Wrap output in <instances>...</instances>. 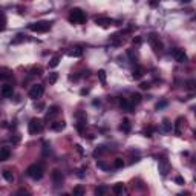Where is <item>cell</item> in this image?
Here are the masks:
<instances>
[{"mask_svg": "<svg viewBox=\"0 0 196 196\" xmlns=\"http://www.w3.org/2000/svg\"><path fill=\"white\" fill-rule=\"evenodd\" d=\"M98 78H100V81H101L103 84L106 83V72L103 71V69H100V71H98Z\"/></svg>", "mask_w": 196, "mask_h": 196, "instance_id": "obj_35", "label": "cell"}, {"mask_svg": "<svg viewBox=\"0 0 196 196\" xmlns=\"http://www.w3.org/2000/svg\"><path fill=\"white\" fill-rule=\"evenodd\" d=\"M120 130L124 132V133H129V132H130V121H129L127 118H124V120L121 121V124H120Z\"/></svg>", "mask_w": 196, "mask_h": 196, "instance_id": "obj_16", "label": "cell"}, {"mask_svg": "<svg viewBox=\"0 0 196 196\" xmlns=\"http://www.w3.org/2000/svg\"><path fill=\"white\" fill-rule=\"evenodd\" d=\"M175 182H176L178 185H184V184H185V179L182 178V176H176V178H175Z\"/></svg>", "mask_w": 196, "mask_h": 196, "instance_id": "obj_38", "label": "cell"}, {"mask_svg": "<svg viewBox=\"0 0 196 196\" xmlns=\"http://www.w3.org/2000/svg\"><path fill=\"white\" fill-rule=\"evenodd\" d=\"M17 195H29V192L25 190V189H20V190L17 192Z\"/></svg>", "mask_w": 196, "mask_h": 196, "instance_id": "obj_43", "label": "cell"}, {"mask_svg": "<svg viewBox=\"0 0 196 196\" xmlns=\"http://www.w3.org/2000/svg\"><path fill=\"white\" fill-rule=\"evenodd\" d=\"M88 20L86 17V12L80 8H72L69 11V22L71 23H84Z\"/></svg>", "mask_w": 196, "mask_h": 196, "instance_id": "obj_1", "label": "cell"}, {"mask_svg": "<svg viewBox=\"0 0 196 196\" xmlns=\"http://www.w3.org/2000/svg\"><path fill=\"white\" fill-rule=\"evenodd\" d=\"M51 25L52 22H36V23H31L28 28L32 32H48L51 29Z\"/></svg>", "mask_w": 196, "mask_h": 196, "instance_id": "obj_3", "label": "cell"}, {"mask_svg": "<svg viewBox=\"0 0 196 196\" xmlns=\"http://www.w3.org/2000/svg\"><path fill=\"white\" fill-rule=\"evenodd\" d=\"M3 178H5V181H8V182H12L14 181V175H12V172L11 170H3Z\"/></svg>", "mask_w": 196, "mask_h": 196, "instance_id": "obj_23", "label": "cell"}, {"mask_svg": "<svg viewBox=\"0 0 196 196\" xmlns=\"http://www.w3.org/2000/svg\"><path fill=\"white\" fill-rule=\"evenodd\" d=\"M141 100H143V97H141L140 93H132L129 101H130L133 106H136V104H140V103H141Z\"/></svg>", "mask_w": 196, "mask_h": 196, "instance_id": "obj_19", "label": "cell"}, {"mask_svg": "<svg viewBox=\"0 0 196 196\" xmlns=\"http://www.w3.org/2000/svg\"><path fill=\"white\" fill-rule=\"evenodd\" d=\"M60 113V107L58 106H51L48 109V112H46V118L49 120V118H54L55 115H58Z\"/></svg>", "mask_w": 196, "mask_h": 196, "instance_id": "obj_14", "label": "cell"}, {"mask_svg": "<svg viewBox=\"0 0 196 196\" xmlns=\"http://www.w3.org/2000/svg\"><path fill=\"white\" fill-rule=\"evenodd\" d=\"M52 130H55V132H61L65 127H66V123L61 120V121H55V123H52Z\"/></svg>", "mask_w": 196, "mask_h": 196, "instance_id": "obj_17", "label": "cell"}, {"mask_svg": "<svg viewBox=\"0 0 196 196\" xmlns=\"http://www.w3.org/2000/svg\"><path fill=\"white\" fill-rule=\"evenodd\" d=\"M83 55V49L80 48V46H77V48H74L72 51H69V57H75V58H78V57H81Z\"/></svg>", "mask_w": 196, "mask_h": 196, "instance_id": "obj_21", "label": "cell"}, {"mask_svg": "<svg viewBox=\"0 0 196 196\" xmlns=\"http://www.w3.org/2000/svg\"><path fill=\"white\" fill-rule=\"evenodd\" d=\"M143 75H144V71H143V68H135L133 69V72H132V77L135 78V80H141L143 78Z\"/></svg>", "mask_w": 196, "mask_h": 196, "instance_id": "obj_18", "label": "cell"}, {"mask_svg": "<svg viewBox=\"0 0 196 196\" xmlns=\"http://www.w3.org/2000/svg\"><path fill=\"white\" fill-rule=\"evenodd\" d=\"M127 55H129V58H130V61L132 63H135L136 61V54L133 49H127Z\"/></svg>", "mask_w": 196, "mask_h": 196, "instance_id": "obj_31", "label": "cell"}, {"mask_svg": "<svg viewBox=\"0 0 196 196\" xmlns=\"http://www.w3.org/2000/svg\"><path fill=\"white\" fill-rule=\"evenodd\" d=\"M57 78H58V74H55V72L51 74V75H49V84H54V83L57 81Z\"/></svg>", "mask_w": 196, "mask_h": 196, "instance_id": "obj_37", "label": "cell"}, {"mask_svg": "<svg viewBox=\"0 0 196 196\" xmlns=\"http://www.w3.org/2000/svg\"><path fill=\"white\" fill-rule=\"evenodd\" d=\"M25 40H26V36H25V34H17V36L12 38V43L17 45V43H22V41H25Z\"/></svg>", "mask_w": 196, "mask_h": 196, "instance_id": "obj_26", "label": "cell"}, {"mask_svg": "<svg viewBox=\"0 0 196 196\" xmlns=\"http://www.w3.org/2000/svg\"><path fill=\"white\" fill-rule=\"evenodd\" d=\"M74 195H78V196L84 195V189H83L81 185H77V187H74Z\"/></svg>", "mask_w": 196, "mask_h": 196, "instance_id": "obj_33", "label": "cell"}, {"mask_svg": "<svg viewBox=\"0 0 196 196\" xmlns=\"http://www.w3.org/2000/svg\"><path fill=\"white\" fill-rule=\"evenodd\" d=\"M75 118H77V123H83V124H86V112H83V110H77L75 112Z\"/></svg>", "mask_w": 196, "mask_h": 196, "instance_id": "obj_15", "label": "cell"}, {"mask_svg": "<svg viewBox=\"0 0 196 196\" xmlns=\"http://www.w3.org/2000/svg\"><path fill=\"white\" fill-rule=\"evenodd\" d=\"M36 107L37 109H45V104H43V103H38V104H36Z\"/></svg>", "mask_w": 196, "mask_h": 196, "instance_id": "obj_46", "label": "cell"}, {"mask_svg": "<svg viewBox=\"0 0 196 196\" xmlns=\"http://www.w3.org/2000/svg\"><path fill=\"white\" fill-rule=\"evenodd\" d=\"M156 5H158V2H156V0H150V6H153V8H155Z\"/></svg>", "mask_w": 196, "mask_h": 196, "instance_id": "obj_45", "label": "cell"}, {"mask_svg": "<svg viewBox=\"0 0 196 196\" xmlns=\"http://www.w3.org/2000/svg\"><path fill=\"white\" fill-rule=\"evenodd\" d=\"M75 147H77V150H78V153H83V149H81V146H80V144H77Z\"/></svg>", "mask_w": 196, "mask_h": 196, "instance_id": "obj_44", "label": "cell"}, {"mask_svg": "<svg viewBox=\"0 0 196 196\" xmlns=\"http://www.w3.org/2000/svg\"><path fill=\"white\" fill-rule=\"evenodd\" d=\"M80 93H81V95H88V93H89V90H88V89H83Z\"/></svg>", "mask_w": 196, "mask_h": 196, "instance_id": "obj_47", "label": "cell"}, {"mask_svg": "<svg viewBox=\"0 0 196 196\" xmlns=\"http://www.w3.org/2000/svg\"><path fill=\"white\" fill-rule=\"evenodd\" d=\"M31 75H41V69H40V68H34V69L31 71Z\"/></svg>", "mask_w": 196, "mask_h": 196, "instance_id": "obj_40", "label": "cell"}, {"mask_svg": "<svg viewBox=\"0 0 196 196\" xmlns=\"http://www.w3.org/2000/svg\"><path fill=\"white\" fill-rule=\"evenodd\" d=\"M123 190H124V185H123V182H117V184L112 187V192H113L115 195H121V193H123Z\"/></svg>", "mask_w": 196, "mask_h": 196, "instance_id": "obj_20", "label": "cell"}, {"mask_svg": "<svg viewBox=\"0 0 196 196\" xmlns=\"http://www.w3.org/2000/svg\"><path fill=\"white\" fill-rule=\"evenodd\" d=\"M97 167H98L100 170H104V172H107V170L110 169V165H109V164H106L104 161H98V162H97Z\"/></svg>", "mask_w": 196, "mask_h": 196, "instance_id": "obj_27", "label": "cell"}, {"mask_svg": "<svg viewBox=\"0 0 196 196\" xmlns=\"http://www.w3.org/2000/svg\"><path fill=\"white\" fill-rule=\"evenodd\" d=\"M106 187H104V185H98V187H97V189H95V195H98V196H101V195H104V193H106Z\"/></svg>", "mask_w": 196, "mask_h": 196, "instance_id": "obj_30", "label": "cell"}, {"mask_svg": "<svg viewBox=\"0 0 196 196\" xmlns=\"http://www.w3.org/2000/svg\"><path fill=\"white\" fill-rule=\"evenodd\" d=\"M181 2H182V3H190L192 0H181Z\"/></svg>", "mask_w": 196, "mask_h": 196, "instance_id": "obj_48", "label": "cell"}, {"mask_svg": "<svg viewBox=\"0 0 196 196\" xmlns=\"http://www.w3.org/2000/svg\"><path fill=\"white\" fill-rule=\"evenodd\" d=\"M28 130H29V133H31V135H37V133H40V132L43 130V123H41V120L32 118V120L29 121Z\"/></svg>", "mask_w": 196, "mask_h": 196, "instance_id": "obj_4", "label": "cell"}, {"mask_svg": "<svg viewBox=\"0 0 196 196\" xmlns=\"http://www.w3.org/2000/svg\"><path fill=\"white\" fill-rule=\"evenodd\" d=\"M43 92H45V89H43L41 84H34V86L29 89V97H31L32 100H38V98L43 95Z\"/></svg>", "mask_w": 196, "mask_h": 196, "instance_id": "obj_6", "label": "cell"}, {"mask_svg": "<svg viewBox=\"0 0 196 196\" xmlns=\"http://www.w3.org/2000/svg\"><path fill=\"white\" fill-rule=\"evenodd\" d=\"M51 178H52L54 184H55L57 187H58V185H61V184H63V181H65V176H63L61 170H58V169L52 170V173H51Z\"/></svg>", "mask_w": 196, "mask_h": 196, "instance_id": "obj_7", "label": "cell"}, {"mask_svg": "<svg viewBox=\"0 0 196 196\" xmlns=\"http://www.w3.org/2000/svg\"><path fill=\"white\" fill-rule=\"evenodd\" d=\"M60 63V55H54L52 58L49 60V68H57Z\"/></svg>", "mask_w": 196, "mask_h": 196, "instance_id": "obj_25", "label": "cell"}, {"mask_svg": "<svg viewBox=\"0 0 196 196\" xmlns=\"http://www.w3.org/2000/svg\"><path fill=\"white\" fill-rule=\"evenodd\" d=\"M141 41H143V40H141V37H136V38H133V40H132V43H133V45H140Z\"/></svg>", "mask_w": 196, "mask_h": 196, "instance_id": "obj_42", "label": "cell"}, {"mask_svg": "<svg viewBox=\"0 0 196 196\" xmlns=\"http://www.w3.org/2000/svg\"><path fill=\"white\" fill-rule=\"evenodd\" d=\"M113 165H115V169H123L124 167V161L121 160V158H117L115 162H113Z\"/></svg>", "mask_w": 196, "mask_h": 196, "instance_id": "obj_34", "label": "cell"}, {"mask_svg": "<svg viewBox=\"0 0 196 196\" xmlns=\"http://www.w3.org/2000/svg\"><path fill=\"white\" fill-rule=\"evenodd\" d=\"M140 88H141L143 90H147L149 88H150V83H146V81H143V83L140 84Z\"/></svg>", "mask_w": 196, "mask_h": 196, "instance_id": "obj_41", "label": "cell"}, {"mask_svg": "<svg viewBox=\"0 0 196 196\" xmlns=\"http://www.w3.org/2000/svg\"><path fill=\"white\" fill-rule=\"evenodd\" d=\"M0 93H2V97L3 98H11L12 95H14V88L11 86V84H5L2 90H0Z\"/></svg>", "mask_w": 196, "mask_h": 196, "instance_id": "obj_9", "label": "cell"}, {"mask_svg": "<svg viewBox=\"0 0 196 196\" xmlns=\"http://www.w3.org/2000/svg\"><path fill=\"white\" fill-rule=\"evenodd\" d=\"M135 2H140V0H135Z\"/></svg>", "mask_w": 196, "mask_h": 196, "instance_id": "obj_49", "label": "cell"}, {"mask_svg": "<svg viewBox=\"0 0 196 196\" xmlns=\"http://www.w3.org/2000/svg\"><path fill=\"white\" fill-rule=\"evenodd\" d=\"M172 55H173V58H175L178 63H185V61H187V54L184 52L182 49H173V51H172Z\"/></svg>", "mask_w": 196, "mask_h": 196, "instance_id": "obj_8", "label": "cell"}, {"mask_svg": "<svg viewBox=\"0 0 196 196\" xmlns=\"http://www.w3.org/2000/svg\"><path fill=\"white\" fill-rule=\"evenodd\" d=\"M143 133H144V136H147V138H150L152 136V133H153V127L152 126H149V127H146L143 130Z\"/></svg>", "mask_w": 196, "mask_h": 196, "instance_id": "obj_32", "label": "cell"}, {"mask_svg": "<svg viewBox=\"0 0 196 196\" xmlns=\"http://www.w3.org/2000/svg\"><path fill=\"white\" fill-rule=\"evenodd\" d=\"M26 175L34 181L43 178V165L41 164H31L28 169H26Z\"/></svg>", "mask_w": 196, "mask_h": 196, "instance_id": "obj_2", "label": "cell"}, {"mask_svg": "<svg viewBox=\"0 0 196 196\" xmlns=\"http://www.w3.org/2000/svg\"><path fill=\"white\" fill-rule=\"evenodd\" d=\"M162 130L164 132H172V121L170 120H167V118L162 120Z\"/></svg>", "mask_w": 196, "mask_h": 196, "instance_id": "obj_22", "label": "cell"}, {"mask_svg": "<svg viewBox=\"0 0 196 196\" xmlns=\"http://www.w3.org/2000/svg\"><path fill=\"white\" fill-rule=\"evenodd\" d=\"M106 153V147L104 146H98L95 150H93V156H101V155H104Z\"/></svg>", "mask_w": 196, "mask_h": 196, "instance_id": "obj_24", "label": "cell"}, {"mask_svg": "<svg viewBox=\"0 0 196 196\" xmlns=\"http://www.w3.org/2000/svg\"><path fill=\"white\" fill-rule=\"evenodd\" d=\"M167 104H169V103H167L165 100H164V101H160V103H156V106H155V109H156V110H160V109H164V107L167 106Z\"/></svg>", "mask_w": 196, "mask_h": 196, "instance_id": "obj_36", "label": "cell"}, {"mask_svg": "<svg viewBox=\"0 0 196 196\" xmlns=\"http://www.w3.org/2000/svg\"><path fill=\"white\" fill-rule=\"evenodd\" d=\"M195 84H196V81H195V80H189V81H187V88H189L190 90H193V89H195Z\"/></svg>", "mask_w": 196, "mask_h": 196, "instance_id": "obj_39", "label": "cell"}, {"mask_svg": "<svg viewBox=\"0 0 196 196\" xmlns=\"http://www.w3.org/2000/svg\"><path fill=\"white\" fill-rule=\"evenodd\" d=\"M5 29H6V17L0 14V32H3Z\"/></svg>", "mask_w": 196, "mask_h": 196, "instance_id": "obj_28", "label": "cell"}, {"mask_svg": "<svg viewBox=\"0 0 196 196\" xmlns=\"http://www.w3.org/2000/svg\"><path fill=\"white\" fill-rule=\"evenodd\" d=\"M149 41H150V45H152V48H153V51L158 54L162 51V43H161L160 37L156 36L155 32H152L150 36H149Z\"/></svg>", "mask_w": 196, "mask_h": 196, "instance_id": "obj_5", "label": "cell"}, {"mask_svg": "<svg viewBox=\"0 0 196 196\" xmlns=\"http://www.w3.org/2000/svg\"><path fill=\"white\" fill-rule=\"evenodd\" d=\"M95 23H97L98 26H101V28H107V26H110V25L113 23V20L109 17H97L95 18Z\"/></svg>", "mask_w": 196, "mask_h": 196, "instance_id": "obj_10", "label": "cell"}, {"mask_svg": "<svg viewBox=\"0 0 196 196\" xmlns=\"http://www.w3.org/2000/svg\"><path fill=\"white\" fill-rule=\"evenodd\" d=\"M8 78H11V74H9V71H6V69H2V71H0V80H8Z\"/></svg>", "mask_w": 196, "mask_h": 196, "instance_id": "obj_29", "label": "cell"}, {"mask_svg": "<svg viewBox=\"0 0 196 196\" xmlns=\"http://www.w3.org/2000/svg\"><path fill=\"white\" fill-rule=\"evenodd\" d=\"M170 170V165H169V162H167V160H160V172L162 176H165L167 175V172Z\"/></svg>", "mask_w": 196, "mask_h": 196, "instance_id": "obj_12", "label": "cell"}, {"mask_svg": "<svg viewBox=\"0 0 196 196\" xmlns=\"http://www.w3.org/2000/svg\"><path fill=\"white\" fill-rule=\"evenodd\" d=\"M120 107L126 110V112H133L132 109H133V104L127 100V98H120Z\"/></svg>", "mask_w": 196, "mask_h": 196, "instance_id": "obj_11", "label": "cell"}, {"mask_svg": "<svg viewBox=\"0 0 196 196\" xmlns=\"http://www.w3.org/2000/svg\"><path fill=\"white\" fill-rule=\"evenodd\" d=\"M9 156H11V149L9 147H2L0 149V161L9 160Z\"/></svg>", "mask_w": 196, "mask_h": 196, "instance_id": "obj_13", "label": "cell"}]
</instances>
